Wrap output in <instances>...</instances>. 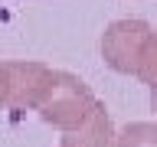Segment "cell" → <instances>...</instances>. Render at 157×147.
I'll return each mask as SVG.
<instances>
[{
  "label": "cell",
  "instance_id": "7",
  "mask_svg": "<svg viewBox=\"0 0 157 147\" xmlns=\"http://www.w3.org/2000/svg\"><path fill=\"white\" fill-rule=\"evenodd\" d=\"M10 101V66L0 62V108H7Z\"/></svg>",
  "mask_w": 157,
  "mask_h": 147
},
{
  "label": "cell",
  "instance_id": "4",
  "mask_svg": "<svg viewBox=\"0 0 157 147\" xmlns=\"http://www.w3.org/2000/svg\"><path fill=\"white\" fill-rule=\"evenodd\" d=\"M56 147H115V127H111L108 111H101L88 127H82L75 134H62Z\"/></svg>",
  "mask_w": 157,
  "mask_h": 147
},
{
  "label": "cell",
  "instance_id": "3",
  "mask_svg": "<svg viewBox=\"0 0 157 147\" xmlns=\"http://www.w3.org/2000/svg\"><path fill=\"white\" fill-rule=\"evenodd\" d=\"M10 66V101L7 108L23 111V108H36L43 92H46L52 69L43 62H7Z\"/></svg>",
  "mask_w": 157,
  "mask_h": 147
},
{
  "label": "cell",
  "instance_id": "2",
  "mask_svg": "<svg viewBox=\"0 0 157 147\" xmlns=\"http://www.w3.org/2000/svg\"><path fill=\"white\" fill-rule=\"evenodd\" d=\"M154 29L147 26L144 20H115L111 26L105 29L101 36V56L115 72L121 75H134L137 62H141V52H144V43Z\"/></svg>",
  "mask_w": 157,
  "mask_h": 147
},
{
  "label": "cell",
  "instance_id": "8",
  "mask_svg": "<svg viewBox=\"0 0 157 147\" xmlns=\"http://www.w3.org/2000/svg\"><path fill=\"white\" fill-rule=\"evenodd\" d=\"M151 105H154V111H157V95H151Z\"/></svg>",
  "mask_w": 157,
  "mask_h": 147
},
{
  "label": "cell",
  "instance_id": "5",
  "mask_svg": "<svg viewBox=\"0 0 157 147\" xmlns=\"http://www.w3.org/2000/svg\"><path fill=\"white\" fill-rule=\"evenodd\" d=\"M115 147H157V121H134L115 134Z\"/></svg>",
  "mask_w": 157,
  "mask_h": 147
},
{
  "label": "cell",
  "instance_id": "6",
  "mask_svg": "<svg viewBox=\"0 0 157 147\" xmlns=\"http://www.w3.org/2000/svg\"><path fill=\"white\" fill-rule=\"evenodd\" d=\"M147 88L151 95H157V33H151L144 43V52H141V62H137V72H134Z\"/></svg>",
  "mask_w": 157,
  "mask_h": 147
},
{
  "label": "cell",
  "instance_id": "1",
  "mask_svg": "<svg viewBox=\"0 0 157 147\" xmlns=\"http://www.w3.org/2000/svg\"><path fill=\"white\" fill-rule=\"evenodd\" d=\"M36 111H39V118H43L46 124L59 127L62 134H75V131L92 124V121L105 111V105L92 95V88H88L82 78L52 69V78H49L43 98H39Z\"/></svg>",
  "mask_w": 157,
  "mask_h": 147
}]
</instances>
